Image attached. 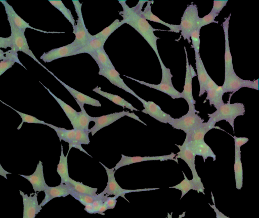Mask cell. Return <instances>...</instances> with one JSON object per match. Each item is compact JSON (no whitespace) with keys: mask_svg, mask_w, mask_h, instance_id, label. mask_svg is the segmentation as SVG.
Returning <instances> with one entry per match:
<instances>
[{"mask_svg":"<svg viewBox=\"0 0 259 218\" xmlns=\"http://www.w3.org/2000/svg\"><path fill=\"white\" fill-rule=\"evenodd\" d=\"M90 55L95 61L99 68H114L104 47L90 53Z\"/></svg>","mask_w":259,"mask_h":218,"instance_id":"d6a6232c","label":"cell"},{"mask_svg":"<svg viewBox=\"0 0 259 218\" xmlns=\"http://www.w3.org/2000/svg\"><path fill=\"white\" fill-rule=\"evenodd\" d=\"M186 143L187 148L195 155L202 157L204 162L209 157L216 160V155L211 148L205 142L204 140L191 141Z\"/></svg>","mask_w":259,"mask_h":218,"instance_id":"ac0fdd59","label":"cell"},{"mask_svg":"<svg viewBox=\"0 0 259 218\" xmlns=\"http://www.w3.org/2000/svg\"><path fill=\"white\" fill-rule=\"evenodd\" d=\"M105 42L106 40L101 38H92L84 47L76 51V55L83 53H87L90 54L104 47Z\"/></svg>","mask_w":259,"mask_h":218,"instance_id":"f35d334b","label":"cell"},{"mask_svg":"<svg viewBox=\"0 0 259 218\" xmlns=\"http://www.w3.org/2000/svg\"><path fill=\"white\" fill-rule=\"evenodd\" d=\"M64 87L69 91V92L75 99L76 102H78L83 104H87L92 106L100 107L101 104L100 101L95 98H93L88 95H87L74 89L70 87L59 78L54 75L51 72L48 70Z\"/></svg>","mask_w":259,"mask_h":218,"instance_id":"603a6c76","label":"cell"},{"mask_svg":"<svg viewBox=\"0 0 259 218\" xmlns=\"http://www.w3.org/2000/svg\"><path fill=\"white\" fill-rule=\"evenodd\" d=\"M11 46V39L10 36L3 37L0 36V48H7Z\"/></svg>","mask_w":259,"mask_h":218,"instance_id":"816d5d0a","label":"cell"},{"mask_svg":"<svg viewBox=\"0 0 259 218\" xmlns=\"http://www.w3.org/2000/svg\"><path fill=\"white\" fill-rule=\"evenodd\" d=\"M234 170L236 188L240 190L243 186V168L241 160L240 149H235Z\"/></svg>","mask_w":259,"mask_h":218,"instance_id":"1f68e13d","label":"cell"},{"mask_svg":"<svg viewBox=\"0 0 259 218\" xmlns=\"http://www.w3.org/2000/svg\"><path fill=\"white\" fill-rule=\"evenodd\" d=\"M124 76H125L128 78L136 81V82L142 85L147 86L150 88H152L158 91H160L162 92H163L167 94L168 95L170 96L172 99L182 98L181 92H180L176 89H175L174 86H171L165 84H162L161 83H160L158 84H153L147 83L143 81H140L139 80L133 78L126 75H124Z\"/></svg>","mask_w":259,"mask_h":218,"instance_id":"4316f807","label":"cell"},{"mask_svg":"<svg viewBox=\"0 0 259 218\" xmlns=\"http://www.w3.org/2000/svg\"><path fill=\"white\" fill-rule=\"evenodd\" d=\"M8 22L10 26L11 31L10 35L11 39L10 50L16 52L18 51L24 52L41 66H43L29 48L26 38L25 36V32L20 29L11 21Z\"/></svg>","mask_w":259,"mask_h":218,"instance_id":"5b68a950","label":"cell"},{"mask_svg":"<svg viewBox=\"0 0 259 218\" xmlns=\"http://www.w3.org/2000/svg\"><path fill=\"white\" fill-rule=\"evenodd\" d=\"M219 14L210 11L203 17H199L197 22V28L200 29L202 27L212 23H218V21H215V18Z\"/></svg>","mask_w":259,"mask_h":218,"instance_id":"ee69618b","label":"cell"},{"mask_svg":"<svg viewBox=\"0 0 259 218\" xmlns=\"http://www.w3.org/2000/svg\"><path fill=\"white\" fill-rule=\"evenodd\" d=\"M7 174H11V173L7 172L6 171L2 166L0 163V175L4 177L5 179H7Z\"/></svg>","mask_w":259,"mask_h":218,"instance_id":"11a10c76","label":"cell"},{"mask_svg":"<svg viewBox=\"0 0 259 218\" xmlns=\"http://www.w3.org/2000/svg\"><path fill=\"white\" fill-rule=\"evenodd\" d=\"M0 2L4 6L8 21L13 22L20 29L24 32L25 31L27 28L44 32L31 27L29 23L25 21L15 12L13 8L6 1H0Z\"/></svg>","mask_w":259,"mask_h":218,"instance_id":"7402d4cb","label":"cell"},{"mask_svg":"<svg viewBox=\"0 0 259 218\" xmlns=\"http://www.w3.org/2000/svg\"><path fill=\"white\" fill-rule=\"evenodd\" d=\"M182 173L184 177V180L178 184L169 187V188H175L180 190L181 191V199L191 190H194L198 192L202 193L204 195L205 194L204 192V187L203 183L199 184L195 182L193 179L189 180L183 171Z\"/></svg>","mask_w":259,"mask_h":218,"instance_id":"d4e9b609","label":"cell"},{"mask_svg":"<svg viewBox=\"0 0 259 218\" xmlns=\"http://www.w3.org/2000/svg\"><path fill=\"white\" fill-rule=\"evenodd\" d=\"M184 49L186 58V71L183 90L181 92L182 98L185 99L188 103L189 106L188 112L195 113H199L195 109L196 101L193 96L192 85L193 78L197 75L193 67L189 64L186 48L185 46Z\"/></svg>","mask_w":259,"mask_h":218,"instance_id":"9c48e42d","label":"cell"},{"mask_svg":"<svg viewBox=\"0 0 259 218\" xmlns=\"http://www.w3.org/2000/svg\"><path fill=\"white\" fill-rule=\"evenodd\" d=\"M78 104L81 111L76 119L71 123L74 129H79L89 131V123L92 121V117L89 116L86 112L83 106L84 104L76 102Z\"/></svg>","mask_w":259,"mask_h":218,"instance_id":"83f0119b","label":"cell"},{"mask_svg":"<svg viewBox=\"0 0 259 218\" xmlns=\"http://www.w3.org/2000/svg\"><path fill=\"white\" fill-rule=\"evenodd\" d=\"M93 91L98 93L101 96L107 98L113 103L122 107H126L132 111H139L138 109L134 107L132 104L128 101L120 97L119 96L115 94H113L101 90V87H96L93 89Z\"/></svg>","mask_w":259,"mask_h":218,"instance_id":"4dcf8cb0","label":"cell"},{"mask_svg":"<svg viewBox=\"0 0 259 218\" xmlns=\"http://www.w3.org/2000/svg\"><path fill=\"white\" fill-rule=\"evenodd\" d=\"M211 198L213 204L211 205L209 203V206L213 209L216 214V218H230L229 217L225 215L223 213L220 211L215 206L214 199L212 193L211 192Z\"/></svg>","mask_w":259,"mask_h":218,"instance_id":"f907efd6","label":"cell"},{"mask_svg":"<svg viewBox=\"0 0 259 218\" xmlns=\"http://www.w3.org/2000/svg\"><path fill=\"white\" fill-rule=\"evenodd\" d=\"M124 116H127L138 121L141 123L147 125L144 122L140 119L138 116L134 113H130L128 111H121L120 112L114 113L107 115H104L100 117H92V121L95 122L94 126L89 129V133H91L92 135L94 136L98 131L109 125L113 123L118 119Z\"/></svg>","mask_w":259,"mask_h":218,"instance_id":"8992f818","label":"cell"},{"mask_svg":"<svg viewBox=\"0 0 259 218\" xmlns=\"http://www.w3.org/2000/svg\"><path fill=\"white\" fill-rule=\"evenodd\" d=\"M5 58V52L2 50L1 49H0V61L3 60Z\"/></svg>","mask_w":259,"mask_h":218,"instance_id":"9f6ffc18","label":"cell"},{"mask_svg":"<svg viewBox=\"0 0 259 218\" xmlns=\"http://www.w3.org/2000/svg\"><path fill=\"white\" fill-rule=\"evenodd\" d=\"M199 17L197 6L192 4L187 6L181 18L180 24L181 35L188 42L191 41V33L197 29V22Z\"/></svg>","mask_w":259,"mask_h":218,"instance_id":"277c9868","label":"cell"},{"mask_svg":"<svg viewBox=\"0 0 259 218\" xmlns=\"http://www.w3.org/2000/svg\"><path fill=\"white\" fill-rule=\"evenodd\" d=\"M61 151L59 164L57 165V172L61 178V183L65 184L70 178L68 168V154L65 156L63 146L61 144Z\"/></svg>","mask_w":259,"mask_h":218,"instance_id":"e575fe53","label":"cell"},{"mask_svg":"<svg viewBox=\"0 0 259 218\" xmlns=\"http://www.w3.org/2000/svg\"><path fill=\"white\" fill-rule=\"evenodd\" d=\"M108 207L105 203V202L102 204L100 208H99L98 212L97 213L101 214V215H105L104 212L108 210Z\"/></svg>","mask_w":259,"mask_h":218,"instance_id":"db71d44e","label":"cell"},{"mask_svg":"<svg viewBox=\"0 0 259 218\" xmlns=\"http://www.w3.org/2000/svg\"><path fill=\"white\" fill-rule=\"evenodd\" d=\"M172 212H171V213H169L168 212L167 216L165 218H172Z\"/></svg>","mask_w":259,"mask_h":218,"instance_id":"6f0895ef","label":"cell"},{"mask_svg":"<svg viewBox=\"0 0 259 218\" xmlns=\"http://www.w3.org/2000/svg\"><path fill=\"white\" fill-rule=\"evenodd\" d=\"M75 130V135L73 141L68 144L69 149L68 153H69L71 148L74 147L78 149L81 151L87 154L90 156H91L81 146V144H89L90 142L89 137V131H83L79 129ZM92 157V156H91Z\"/></svg>","mask_w":259,"mask_h":218,"instance_id":"f546056e","label":"cell"},{"mask_svg":"<svg viewBox=\"0 0 259 218\" xmlns=\"http://www.w3.org/2000/svg\"><path fill=\"white\" fill-rule=\"evenodd\" d=\"M123 24L122 21L118 19L114 20L111 24L104 28L99 33L92 35L93 38H101L105 40H107L110 35L117 29Z\"/></svg>","mask_w":259,"mask_h":218,"instance_id":"ab89813d","label":"cell"},{"mask_svg":"<svg viewBox=\"0 0 259 218\" xmlns=\"http://www.w3.org/2000/svg\"><path fill=\"white\" fill-rule=\"evenodd\" d=\"M51 4L58 10L72 24V27L75 26V20L72 15L71 12L67 9L63 2L60 1H49Z\"/></svg>","mask_w":259,"mask_h":218,"instance_id":"60d3db41","label":"cell"},{"mask_svg":"<svg viewBox=\"0 0 259 218\" xmlns=\"http://www.w3.org/2000/svg\"><path fill=\"white\" fill-rule=\"evenodd\" d=\"M19 192L22 197L23 205L22 218H35L42 209L38 204L37 194L28 196L21 190H19Z\"/></svg>","mask_w":259,"mask_h":218,"instance_id":"4fadbf2b","label":"cell"},{"mask_svg":"<svg viewBox=\"0 0 259 218\" xmlns=\"http://www.w3.org/2000/svg\"><path fill=\"white\" fill-rule=\"evenodd\" d=\"M212 129H220L215 126V124L208 121L207 122L202 123L193 130L186 133V136L185 139V142L199 141L204 140V136L209 130Z\"/></svg>","mask_w":259,"mask_h":218,"instance_id":"44dd1931","label":"cell"},{"mask_svg":"<svg viewBox=\"0 0 259 218\" xmlns=\"http://www.w3.org/2000/svg\"><path fill=\"white\" fill-rule=\"evenodd\" d=\"M47 126L55 130L59 138L60 141L63 140L67 142L68 144L73 141L75 135V129L68 130L64 128L58 127L49 123Z\"/></svg>","mask_w":259,"mask_h":218,"instance_id":"8d00e7d4","label":"cell"},{"mask_svg":"<svg viewBox=\"0 0 259 218\" xmlns=\"http://www.w3.org/2000/svg\"><path fill=\"white\" fill-rule=\"evenodd\" d=\"M176 145L178 147L180 151L177 153V155H176L175 158L178 159V158H180L183 159L191 171L192 179L197 183L202 184L196 170L195 163L196 156L187 148L185 142L182 145Z\"/></svg>","mask_w":259,"mask_h":218,"instance_id":"5bb4252c","label":"cell"},{"mask_svg":"<svg viewBox=\"0 0 259 218\" xmlns=\"http://www.w3.org/2000/svg\"><path fill=\"white\" fill-rule=\"evenodd\" d=\"M204 120L195 113L188 112L182 117L174 119L169 124L174 128L187 133L203 123Z\"/></svg>","mask_w":259,"mask_h":218,"instance_id":"30bf717a","label":"cell"},{"mask_svg":"<svg viewBox=\"0 0 259 218\" xmlns=\"http://www.w3.org/2000/svg\"><path fill=\"white\" fill-rule=\"evenodd\" d=\"M200 30L197 29L195 30L191 34L190 38L192 41V46L194 49L195 53H198L200 51Z\"/></svg>","mask_w":259,"mask_h":218,"instance_id":"bcb514c9","label":"cell"},{"mask_svg":"<svg viewBox=\"0 0 259 218\" xmlns=\"http://www.w3.org/2000/svg\"><path fill=\"white\" fill-rule=\"evenodd\" d=\"M103 167L105 168L108 178V181L107 185L104 190L102 192L104 194L108 195H114L120 196L123 198L124 199L127 200L128 202L129 201L126 198L125 195L126 193L134 192H139L147 190H152L157 189L158 188H150V189H124L122 188L117 183L115 178V170L114 168L109 169L103 165L101 162H99Z\"/></svg>","mask_w":259,"mask_h":218,"instance_id":"52a82bcc","label":"cell"},{"mask_svg":"<svg viewBox=\"0 0 259 218\" xmlns=\"http://www.w3.org/2000/svg\"><path fill=\"white\" fill-rule=\"evenodd\" d=\"M45 197L39 205L42 207L53 199L57 197H65L70 194L71 189L65 184H60L54 187L49 186L44 191Z\"/></svg>","mask_w":259,"mask_h":218,"instance_id":"d6986e66","label":"cell"},{"mask_svg":"<svg viewBox=\"0 0 259 218\" xmlns=\"http://www.w3.org/2000/svg\"><path fill=\"white\" fill-rule=\"evenodd\" d=\"M70 187V188L77 193L81 194H88L92 196H96L98 189L93 188L85 185L82 183L76 181L70 178L68 181L65 184Z\"/></svg>","mask_w":259,"mask_h":218,"instance_id":"836d02e7","label":"cell"},{"mask_svg":"<svg viewBox=\"0 0 259 218\" xmlns=\"http://www.w3.org/2000/svg\"><path fill=\"white\" fill-rule=\"evenodd\" d=\"M195 59L197 71L196 75H197L199 83V93L198 96L200 97L205 92L206 85L209 75L206 71L199 53H195Z\"/></svg>","mask_w":259,"mask_h":218,"instance_id":"cb8c5ba5","label":"cell"},{"mask_svg":"<svg viewBox=\"0 0 259 218\" xmlns=\"http://www.w3.org/2000/svg\"><path fill=\"white\" fill-rule=\"evenodd\" d=\"M0 101H2L1 100H0ZM2 102L4 104H6V105H7V106H9L10 107H11V108H12L14 111H15L16 113H17L18 114V115L21 118L22 122L20 123V124L19 125V126L17 127L18 130H20L21 128L22 125L24 123H27L29 124H39L45 125L47 126L48 124L47 123L45 122L44 121L38 119L37 118H36V117H35L34 116L20 112L12 108V107L6 104L4 102H3V101H2Z\"/></svg>","mask_w":259,"mask_h":218,"instance_id":"b9f144b4","label":"cell"},{"mask_svg":"<svg viewBox=\"0 0 259 218\" xmlns=\"http://www.w3.org/2000/svg\"><path fill=\"white\" fill-rule=\"evenodd\" d=\"M118 197H119L117 196H114L113 197L108 196L105 201L108 209H113L115 207Z\"/></svg>","mask_w":259,"mask_h":218,"instance_id":"681fc988","label":"cell"},{"mask_svg":"<svg viewBox=\"0 0 259 218\" xmlns=\"http://www.w3.org/2000/svg\"><path fill=\"white\" fill-rule=\"evenodd\" d=\"M19 176L27 180L32 186L34 192L44 191L48 186L45 181L43 166L42 162L39 160L34 173L30 175L19 174Z\"/></svg>","mask_w":259,"mask_h":218,"instance_id":"e0dca14e","label":"cell"},{"mask_svg":"<svg viewBox=\"0 0 259 218\" xmlns=\"http://www.w3.org/2000/svg\"><path fill=\"white\" fill-rule=\"evenodd\" d=\"M160 65L162 70V78L160 83L173 86L171 81L172 75L170 72V69L166 68L163 63Z\"/></svg>","mask_w":259,"mask_h":218,"instance_id":"f6af8a7d","label":"cell"},{"mask_svg":"<svg viewBox=\"0 0 259 218\" xmlns=\"http://www.w3.org/2000/svg\"><path fill=\"white\" fill-rule=\"evenodd\" d=\"M43 86L48 91L49 93L54 98L58 104L60 105L63 111L66 114V116L69 120L71 124L76 119L77 117L79 112L76 111L71 106L66 103L64 101L62 100L59 98L55 95L49 88H47L45 86L42 84Z\"/></svg>","mask_w":259,"mask_h":218,"instance_id":"74e56055","label":"cell"},{"mask_svg":"<svg viewBox=\"0 0 259 218\" xmlns=\"http://www.w3.org/2000/svg\"><path fill=\"white\" fill-rule=\"evenodd\" d=\"M185 212H183V213L182 214L179 215L178 218H182L183 217H184L185 216Z\"/></svg>","mask_w":259,"mask_h":218,"instance_id":"680465c9","label":"cell"},{"mask_svg":"<svg viewBox=\"0 0 259 218\" xmlns=\"http://www.w3.org/2000/svg\"><path fill=\"white\" fill-rule=\"evenodd\" d=\"M74 198L78 200L83 205L92 203L98 197V194L96 196L81 194L76 192L71 189L70 194Z\"/></svg>","mask_w":259,"mask_h":218,"instance_id":"7bdbcfd3","label":"cell"},{"mask_svg":"<svg viewBox=\"0 0 259 218\" xmlns=\"http://www.w3.org/2000/svg\"><path fill=\"white\" fill-rule=\"evenodd\" d=\"M152 3H153V1H147V4L146 7L144 8V11H140V13L141 16L146 20H149L150 21L158 23L167 27L169 28V30L168 31L179 33L180 31V25L170 24L167 23L163 21L157 16L152 13L151 11V6Z\"/></svg>","mask_w":259,"mask_h":218,"instance_id":"484cf974","label":"cell"},{"mask_svg":"<svg viewBox=\"0 0 259 218\" xmlns=\"http://www.w3.org/2000/svg\"><path fill=\"white\" fill-rule=\"evenodd\" d=\"M72 2L78 16L77 23L73 27V33L75 38L72 43L78 50L92 38V35L89 32L84 22L81 12L82 4L78 1H72Z\"/></svg>","mask_w":259,"mask_h":218,"instance_id":"3957f363","label":"cell"},{"mask_svg":"<svg viewBox=\"0 0 259 218\" xmlns=\"http://www.w3.org/2000/svg\"><path fill=\"white\" fill-rule=\"evenodd\" d=\"M84 210L90 214H94L92 203H89L84 206Z\"/></svg>","mask_w":259,"mask_h":218,"instance_id":"f5cc1de1","label":"cell"},{"mask_svg":"<svg viewBox=\"0 0 259 218\" xmlns=\"http://www.w3.org/2000/svg\"><path fill=\"white\" fill-rule=\"evenodd\" d=\"M234 139L235 149H240L241 146L246 143L249 139L247 137H237L236 136H233Z\"/></svg>","mask_w":259,"mask_h":218,"instance_id":"c3c4849f","label":"cell"},{"mask_svg":"<svg viewBox=\"0 0 259 218\" xmlns=\"http://www.w3.org/2000/svg\"><path fill=\"white\" fill-rule=\"evenodd\" d=\"M231 15L230 14L223 23V28L225 36V74L235 72L229 41V24Z\"/></svg>","mask_w":259,"mask_h":218,"instance_id":"ffe728a7","label":"cell"},{"mask_svg":"<svg viewBox=\"0 0 259 218\" xmlns=\"http://www.w3.org/2000/svg\"><path fill=\"white\" fill-rule=\"evenodd\" d=\"M228 2V0L213 1V7L211 12L219 14Z\"/></svg>","mask_w":259,"mask_h":218,"instance_id":"7dc6e473","label":"cell"},{"mask_svg":"<svg viewBox=\"0 0 259 218\" xmlns=\"http://www.w3.org/2000/svg\"><path fill=\"white\" fill-rule=\"evenodd\" d=\"M244 105L240 102L231 103L230 99L227 103H224L212 114H208L209 121L216 124L217 122L225 120L232 127L234 131V120L238 116L244 115Z\"/></svg>","mask_w":259,"mask_h":218,"instance_id":"7a4b0ae2","label":"cell"},{"mask_svg":"<svg viewBox=\"0 0 259 218\" xmlns=\"http://www.w3.org/2000/svg\"><path fill=\"white\" fill-rule=\"evenodd\" d=\"M258 80H244L238 77L235 72L225 74L224 82L222 86L224 93H235L243 87L258 90Z\"/></svg>","mask_w":259,"mask_h":218,"instance_id":"ba28073f","label":"cell"},{"mask_svg":"<svg viewBox=\"0 0 259 218\" xmlns=\"http://www.w3.org/2000/svg\"><path fill=\"white\" fill-rule=\"evenodd\" d=\"M147 1H140L136 6L130 8L126 4L125 0L118 1L123 9L119 12V14L123 18L121 21L123 24H127L133 27L148 42L156 54L160 64L163 62L157 46V40L159 38L156 36L154 33L155 31L159 30L153 28L140 13V11L142 10L144 3Z\"/></svg>","mask_w":259,"mask_h":218,"instance_id":"6da1fadb","label":"cell"},{"mask_svg":"<svg viewBox=\"0 0 259 218\" xmlns=\"http://www.w3.org/2000/svg\"><path fill=\"white\" fill-rule=\"evenodd\" d=\"M176 154L171 152L170 154L153 156H128L121 154V157L120 160L116 164L114 167L115 171L123 166H128L133 164L150 160H160L164 161L168 160H174L178 164V159L175 158Z\"/></svg>","mask_w":259,"mask_h":218,"instance_id":"7c38bea8","label":"cell"},{"mask_svg":"<svg viewBox=\"0 0 259 218\" xmlns=\"http://www.w3.org/2000/svg\"><path fill=\"white\" fill-rule=\"evenodd\" d=\"M98 74L107 78L110 83L137 97L138 95L129 88L114 68H99Z\"/></svg>","mask_w":259,"mask_h":218,"instance_id":"2e32d148","label":"cell"},{"mask_svg":"<svg viewBox=\"0 0 259 218\" xmlns=\"http://www.w3.org/2000/svg\"><path fill=\"white\" fill-rule=\"evenodd\" d=\"M207 92L206 100H209V104L213 105L217 110L225 103L223 100V96L225 93L222 86L217 85L216 86L206 90Z\"/></svg>","mask_w":259,"mask_h":218,"instance_id":"f1b7e54d","label":"cell"},{"mask_svg":"<svg viewBox=\"0 0 259 218\" xmlns=\"http://www.w3.org/2000/svg\"><path fill=\"white\" fill-rule=\"evenodd\" d=\"M143 104L142 112L148 114L160 122L169 124L174 119L170 115L163 112L160 107L152 101H146L139 96L136 97Z\"/></svg>","mask_w":259,"mask_h":218,"instance_id":"8fae6325","label":"cell"},{"mask_svg":"<svg viewBox=\"0 0 259 218\" xmlns=\"http://www.w3.org/2000/svg\"><path fill=\"white\" fill-rule=\"evenodd\" d=\"M5 59L0 61V76L11 68L15 63L24 67L18 59L17 52L9 50L5 52Z\"/></svg>","mask_w":259,"mask_h":218,"instance_id":"d590c367","label":"cell"},{"mask_svg":"<svg viewBox=\"0 0 259 218\" xmlns=\"http://www.w3.org/2000/svg\"><path fill=\"white\" fill-rule=\"evenodd\" d=\"M77 50V48L72 42L44 53L40 59L46 63H49L58 59L76 55Z\"/></svg>","mask_w":259,"mask_h":218,"instance_id":"9a60e30c","label":"cell"}]
</instances>
